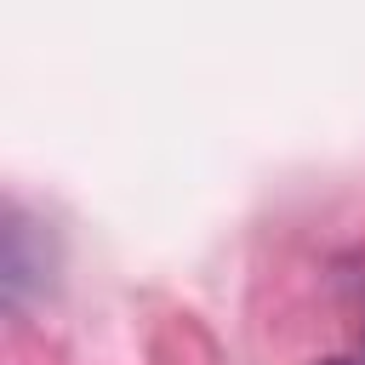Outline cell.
Masks as SVG:
<instances>
[{
	"label": "cell",
	"instance_id": "6da1fadb",
	"mask_svg": "<svg viewBox=\"0 0 365 365\" xmlns=\"http://www.w3.org/2000/svg\"><path fill=\"white\" fill-rule=\"evenodd\" d=\"M336 365H348V359H336Z\"/></svg>",
	"mask_w": 365,
	"mask_h": 365
}]
</instances>
